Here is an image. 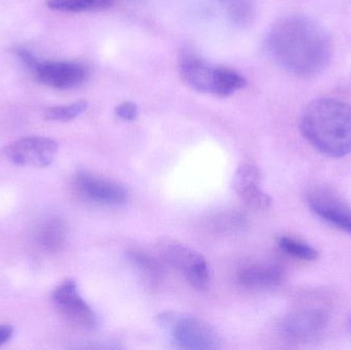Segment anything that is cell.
Masks as SVG:
<instances>
[{"label":"cell","mask_w":351,"mask_h":350,"mask_svg":"<svg viewBox=\"0 0 351 350\" xmlns=\"http://www.w3.org/2000/svg\"><path fill=\"white\" fill-rule=\"evenodd\" d=\"M264 45L276 65L301 77L321 74L333 58V40L327 29L303 14H288L276 21Z\"/></svg>","instance_id":"cell-1"},{"label":"cell","mask_w":351,"mask_h":350,"mask_svg":"<svg viewBox=\"0 0 351 350\" xmlns=\"http://www.w3.org/2000/svg\"><path fill=\"white\" fill-rule=\"evenodd\" d=\"M304 139L319 153L332 158L351 154V106L335 98L311 101L300 118Z\"/></svg>","instance_id":"cell-2"},{"label":"cell","mask_w":351,"mask_h":350,"mask_svg":"<svg viewBox=\"0 0 351 350\" xmlns=\"http://www.w3.org/2000/svg\"><path fill=\"white\" fill-rule=\"evenodd\" d=\"M180 76L186 86L196 92L228 97L247 86V80L235 70L213 65L190 51L180 58Z\"/></svg>","instance_id":"cell-3"},{"label":"cell","mask_w":351,"mask_h":350,"mask_svg":"<svg viewBox=\"0 0 351 350\" xmlns=\"http://www.w3.org/2000/svg\"><path fill=\"white\" fill-rule=\"evenodd\" d=\"M158 323L168 333L178 349L216 350L222 349V341L217 331L208 323L191 314L162 312Z\"/></svg>","instance_id":"cell-4"},{"label":"cell","mask_w":351,"mask_h":350,"mask_svg":"<svg viewBox=\"0 0 351 350\" xmlns=\"http://www.w3.org/2000/svg\"><path fill=\"white\" fill-rule=\"evenodd\" d=\"M16 53L40 84L55 90H74L88 78V70L78 62L41 60L25 47H18Z\"/></svg>","instance_id":"cell-5"},{"label":"cell","mask_w":351,"mask_h":350,"mask_svg":"<svg viewBox=\"0 0 351 350\" xmlns=\"http://www.w3.org/2000/svg\"><path fill=\"white\" fill-rule=\"evenodd\" d=\"M158 251L169 265L185 275L190 285L199 291H206L210 288V269L206 259L199 253L173 238L160 240Z\"/></svg>","instance_id":"cell-6"},{"label":"cell","mask_w":351,"mask_h":350,"mask_svg":"<svg viewBox=\"0 0 351 350\" xmlns=\"http://www.w3.org/2000/svg\"><path fill=\"white\" fill-rule=\"evenodd\" d=\"M58 143L38 136L22 138L6 145L1 155L12 164L28 168H45L55 160Z\"/></svg>","instance_id":"cell-7"},{"label":"cell","mask_w":351,"mask_h":350,"mask_svg":"<svg viewBox=\"0 0 351 350\" xmlns=\"http://www.w3.org/2000/svg\"><path fill=\"white\" fill-rule=\"evenodd\" d=\"M53 301L58 310L74 326L90 330L97 326V316L90 306L84 301L75 282L67 279L60 284L53 292Z\"/></svg>","instance_id":"cell-8"},{"label":"cell","mask_w":351,"mask_h":350,"mask_svg":"<svg viewBox=\"0 0 351 350\" xmlns=\"http://www.w3.org/2000/svg\"><path fill=\"white\" fill-rule=\"evenodd\" d=\"M311 211L334 228L351 236V207L329 188H315L307 197Z\"/></svg>","instance_id":"cell-9"},{"label":"cell","mask_w":351,"mask_h":350,"mask_svg":"<svg viewBox=\"0 0 351 350\" xmlns=\"http://www.w3.org/2000/svg\"><path fill=\"white\" fill-rule=\"evenodd\" d=\"M328 318L319 310L307 308L288 314L280 325L282 336L293 343H307L319 338L327 327Z\"/></svg>","instance_id":"cell-10"},{"label":"cell","mask_w":351,"mask_h":350,"mask_svg":"<svg viewBox=\"0 0 351 350\" xmlns=\"http://www.w3.org/2000/svg\"><path fill=\"white\" fill-rule=\"evenodd\" d=\"M74 184L80 195L102 205H121L128 199V191L123 185L92 173H77Z\"/></svg>","instance_id":"cell-11"},{"label":"cell","mask_w":351,"mask_h":350,"mask_svg":"<svg viewBox=\"0 0 351 350\" xmlns=\"http://www.w3.org/2000/svg\"><path fill=\"white\" fill-rule=\"evenodd\" d=\"M261 172L253 162L239 164L233 177V188L243 203L256 211H265L271 205V199L261 189Z\"/></svg>","instance_id":"cell-12"},{"label":"cell","mask_w":351,"mask_h":350,"mask_svg":"<svg viewBox=\"0 0 351 350\" xmlns=\"http://www.w3.org/2000/svg\"><path fill=\"white\" fill-rule=\"evenodd\" d=\"M282 267L274 263H251L239 271V284L249 288H270L282 283Z\"/></svg>","instance_id":"cell-13"},{"label":"cell","mask_w":351,"mask_h":350,"mask_svg":"<svg viewBox=\"0 0 351 350\" xmlns=\"http://www.w3.org/2000/svg\"><path fill=\"white\" fill-rule=\"evenodd\" d=\"M66 226L59 218L47 220L37 232V242L47 252H56L64 246L66 242Z\"/></svg>","instance_id":"cell-14"},{"label":"cell","mask_w":351,"mask_h":350,"mask_svg":"<svg viewBox=\"0 0 351 350\" xmlns=\"http://www.w3.org/2000/svg\"><path fill=\"white\" fill-rule=\"evenodd\" d=\"M226 12L231 22L241 28L253 24L256 16L255 0H216Z\"/></svg>","instance_id":"cell-15"},{"label":"cell","mask_w":351,"mask_h":350,"mask_svg":"<svg viewBox=\"0 0 351 350\" xmlns=\"http://www.w3.org/2000/svg\"><path fill=\"white\" fill-rule=\"evenodd\" d=\"M117 0H47V6L51 10L62 12H96L111 8Z\"/></svg>","instance_id":"cell-16"},{"label":"cell","mask_w":351,"mask_h":350,"mask_svg":"<svg viewBox=\"0 0 351 350\" xmlns=\"http://www.w3.org/2000/svg\"><path fill=\"white\" fill-rule=\"evenodd\" d=\"M88 109L86 101L72 103V104L62 105V106L49 107L45 109L43 115L45 121L66 123L80 116Z\"/></svg>","instance_id":"cell-17"},{"label":"cell","mask_w":351,"mask_h":350,"mask_svg":"<svg viewBox=\"0 0 351 350\" xmlns=\"http://www.w3.org/2000/svg\"><path fill=\"white\" fill-rule=\"evenodd\" d=\"M280 249L287 254L302 260L311 261L317 258V251L306 242H301L296 238L282 236L278 240Z\"/></svg>","instance_id":"cell-18"},{"label":"cell","mask_w":351,"mask_h":350,"mask_svg":"<svg viewBox=\"0 0 351 350\" xmlns=\"http://www.w3.org/2000/svg\"><path fill=\"white\" fill-rule=\"evenodd\" d=\"M130 259L137 265L150 279H158L162 275V269L158 261L142 251H132L129 253Z\"/></svg>","instance_id":"cell-19"},{"label":"cell","mask_w":351,"mask_h":350,"mask_svg":"<svg viewBox=\"0 0 351 350\" xmlns=\"http://www.w3.org/2000/svg\"><path fill=\"white\" fill-rule=\"evenodd\" d=\"M115 112L119 117H121L123 121H135L139 114L138 111L137 105L131 101L121 103L119 106L115 108Z\"/></svg>","instance_id":"cell-20"},{"label":"cell","mask_w":351,"mask_h":350,"mask_svg":"<svg viewBox=\"0 0 351 350\" xmlns=\"http://www.w3.org/2000/svg\"><path fill=\"white\" fill-rule=\"evenodd\" d=\"M12 334H14L12 327L8 326V325H1L0 326V347L8 342L12 338Z\"/></svg>","instance_id":"cell-21"}]
</instances>
